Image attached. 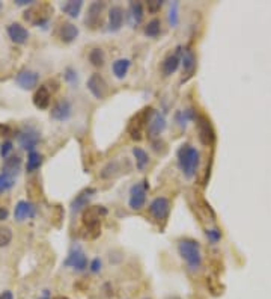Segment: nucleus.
<instances>
[{"instance_id":"39448f33","label":"nucleus","mask_w":271,"mask_h":299,"mask_svg":"<svg viewBox=\"0 0 271 299\" xmlns=\"http://www.w3.org/2000/svg\"><path fill=\"white\" fill-rule=\"evenodd\" d=\"M63 266L71 268L77 272H83L88 269V257L80 247H74L70 251V254H68L66 260L63 262Z\"/></svg>"},{"instance_id":"6e6552de","label":"nucleus","mask_w":271,"mask_h":299,"mask_svg":"<svg viewBox=\"0 0 271 299\" xmlns=\"http://www.w3.org/2000/svg\"><path fill=\"white\" fill-rule=\"evenodd\" d=\"M73 113V104L70 100H59L50 110V116L53 119H56V121H66V119H70Z\"/></svg>"},{"instance_id":"5701e85b","label":"nucleus","mask_w":271,"mask_h":299,"mask_svg":"<svg viewBox=\"0 0 271 299\" xmlns=\"http://www.w3.org/2000/svg\"><path fill=\"white\" fill-rule=\"evenodd\" d=\"M82 8H83L82 0H70V2L62 5V12H65L68 17H71V18H77Z\"/></svg>"},{"instance_id":"7c9ffc66","label":"nucleus","mask_w":271,"mask_h":299,"mask_svg":"<svg viewBox=\"0 0 271 299\" xmlns=\"http://www.w3.org/2000/svg\"><path fill=\"white\" fill-rule=\"evenodd\" d=\"M194 118H196V115L193 113V110H191V109H187V110H179V112L176 113V123H178L181 127H184V129H185L187 123L190 121V119H194Z\"/></svg>"},{"instance_id":"4468645a","label":"nucleus","mask_w":271,"mask_h":299,"mask_svg":"<svg viewBox=\"0 0 271 299\" xmlns=\"http://www.w3.org/2000/svg\"><path fill=\"white\" fill-rule=\"evenodd\" d=\"M166 129V118L160 112H154L148 123V136L158 138Z\"/></svg>"},{"instance_id":"b1692460","label":"nucleus","mask_w":271,"mask_h":299,"mask_svg":"<svg viewBox=\"0 0 271 299\" xmlns=\"http://www.w3.org/2000/svg\"><path fill=\"white\" fill-rule=\"evenodd\" d=\"M130 65H131L130 59H124V57L122 59H116V61L113 62V65H112L115 77L116 79H124L127 76L128 70H130Z\"/></svg>"},{"instance_id":"f03ea898","label":"nucleus","mask_w":271,"mask_h":299,"mask_svg":"<svg viewBox=\"0 0 271 299\" xmlns=\"http://www.w3.org/2000/svg\"><path fill=\"white\" fill-rule=\"evenodd\" d=\"M178 253L191 271H196L200 268L202 254H200V245L196 241L182 239V241L178 242Z\"/></svg>"},{"instance_id":"aec40b11","label":"nucleus","mask_w":271,"mask_h":299,"mask_svg":"<svg viewBox=\"0 0 271 299\" xmlns=\"http://www.w3.org/2000/svg\"><path fill=\"white\" fill-rule=\"evenodd\" d=\"M181 62H182V67H184V73H185V80L188 77L193 76L194 70H196V57L193 54V51L190 48H184V51L181 53Z\"/></svg>"},{"instance_id":"79ce46f5","label":"nucleus","mask_w":271,"mask_h":299,"mask_svg":"<svg viewBox=\"0 0 271 299\" xmlns=\"http://www.w3.org/2000/svg\"><path fill=\"white\" fill-rule=\"evenodd\" d=\"M15 3L18 6H27V5H32L33 0H15Z\"/></svg>"},{"instance_id":"a19ab883","label":"nucleus","mask_w":271,"mask_h":299,"mask_svg":"<svg viewBox=\"0 0 271 299\" xmlns=\"http://www.w3.org/2000/svg\"><path fill=\"white\" fill-rule=\"evenodd\" d=\"M8 216H9V212L3 207H0V221H6Z\"/></svg>"},{"instance_id":"c85d7f7f","label":"nucleus","mask_w":271,"mask_h":299,"mask_svg":"<svg viewBox=\"0 0 271 299\" xmlns=\"http://www.w3.org/2000/svg\"><path fill=\"white\" fill-rule=\"evenodd\" d=\"M14 185H15V178H14V175L6 174V172H2V174H0V194L9 191Z\"/></svg>"},{"instance_id":"72a5a7b5","label":"nucleus","mask_w":271,"mask_h":299,"mask_svg":"<svg viewBox=\"0 0 271 299\" xmlns=\"http://www.w3.org/2000/svg\"><path fill=\"white\" fill-rule=\"evenodd\" d=\"M167 18H169V24H170L172 27H176V24H178V21H179V17H178V3H176V2L172 3V6H170V9H169Z\"/></svg>"},{"instance_id":"2eb2a0df","label":"nucleus","mask_w":271,"mask_h":299,"mask_svg":"<svg viewBox=\"0 0 271 299\" xmlns=\"http://www.w3.org/2000/svg\"><path fill=\"white\" fill-rule=\"evenodd\" d=\"M106 215H107V210L103 206H94V207H89L85 212L83 222H85L86 227H97V225H100L101 216H106Z\"/></svg>"},{"instance_id":"dca6fc26","label":"nucleus","mask_w":271,"mask_h":299,"mask_svg":"<svg viewBox=\"0 0 271 299\" xmlns=\"http://www.w3.org/2000/svg\"><path fill=\"white\" fill-rule=\"evenodd\" d=\"M6 32L9 35V38L15 42V44H24L29 39V30L21 26L20 23H11L6 27Z\"/></svg>"},{"instance_id":"423d86ee","label":"nucleus","mask_w":271,"mask_h":299,"mask_svg":"<svg viewBox=\"0 0 271 299\" xmlns=\"http://www.w3.org/2000/svg\"><path fill=\"white\" fill-rule=\"evenodd\" d=\"M17 139H18L20 147H21L23 150H26V151L30 153V151H35V147L39 144L41 135H39L33 127H24V129L18 133Z\"/></svg>"},{"instance_id":"6ab92c4d","label":"nucleus","mask_w":271,"mask_h":299,"mask_svg":"<svg viewBox=\"0 0 271 299\" xmlns=\"http://www.w3.org/2000/svg\"><path fill=\"white\" fill-rule=\"evenodd\" d=\"M50 100H51V94H50L48 88L44 85L39 86L33 94V104L41 110H45L50 106Z\"/></svg>"},{"instance_id":"58836bf2","label":"nucleus","mask_w":271,"mask_h":299,"mask_svg":"<svg viewBox=\"0 0 271 299\" xmlns=\"http://www.w3.org/2000/svg\"><path fill=\"white\" fill-rule=\"evenodd\" d=\"M101 260L100 259H94L92 262H91V265H89V269H91V272L92 274H98L100 271H101Z\"/></svg>"},{"instance_id":"4c0bfd02","label":"nucleus","mask_w":271,"mask_h":299,"mask_svg":"<svg viewBox=\"0 0 271 299\" xmlns=\"http://www.w3.org/2000/svg\"><path fill=\"white\" fill-rule=\"evenodd\" d=\"M163 6V2H158V0H152V2H148V11L155 14L157 11H160V8Z\"/></svg>"},{"instance_id":"a878e982","label":"nucleus","mask_w":271,"mask_h":299,"mask_svg":"<svg viewBox=\"0 0 271 299\" xmlns=\"http://www.w3.org/2000/svg\"><path fill=\"white\" fill-rule=\"evenodd\" d=\"M133 154H134V159H136V166H137L139 171H143L149 162V156L145 150H142L140 147H134L133 148Z\"/></svg>"},{"instance_id":"412c9836","label":"nucleus","mask_w":271,"mask_h":299,"mask_svg":"<svg viewBox=\"0 0 271 299\" xmlns=\"http://www.w3.org/2000/svg\"><path fill=\"white\" fill-rule=\"evenodd\" d=\"M124 21V9L121 6H112L109 11V30L118 32Z\"/></svg>"},{"instance_id":"2f4dec72","label":"nucleus","mask_w":271,"mask_h":299,"mask_svg":"<svg viewBox=\"0 0 271 299\" xmlns=\"http://www.w3.org/2000/svg\"><path fill=\"white\" fill-rule=\"evenodd\" d=\"M160 26H161L160 20H158V18H152V20L146 24V27H145V35L149 36V38H155V36L160 33V29H161Z\"/></svg>"},{"instance_id":"ddd939ff","label":"nucleus","mask_w":271,"mask_h":299,"mask_svg":"<svg viewBox=\"0 0 271 299\" xmlns=\"http://www.w3.org/2000/svg\"><path fill=\"white\" fill-rule=\"evenodd\" d=\"M181 53H182V48L178 47L175 53H170L169 56H166V59H164L163 64H161V71H163V74L166 77L172 76L178 70V67L181 64Z\"/></svg>"},{"instance_id":"c03bdc74","label":"nucleus","mask_w":271,"mask_h":299,"mask_svg":"<svg viewBox=\"0 0 271 299\" xmlns=\"http://www.w3.org/2000/svg\"><path fill=\"white\" fill-rule=\"evenodd\" d=\"M56 299H68V298H63V296H59V298H56Z\"/></svg>"},{"instance_id":"1a4fd4ad","label":"nucleus","mask_w":271,"mask_h":299,"mask_svg":"<svg viewBox=\"0 0 271 299\" xmlns=\"http://www.w3.org/2000/svg\"><path fill=\"white\" fill-rule=\"evenodd\" d=\"M149 212L151 215L160 222V221H166L167 216H169V212H170V203L167 198L164 197H158L155 198L151 206H149Z\"/></svg>"},{"instance_id":"c9c22d12","label":"nucleus","mask_w":271,"mask_h":299,"mask_svg":"<svg viewBox=\"0 0 271 299\" xmlns=\"http://www.w3.org/2000/svg\"><path fill=\"white\" fill-rule=\"evenodd\" d=\"M65 79H66V82H70L71 85H77V73L73 68H66L65 70Z\"/></svg>"},{"instance_id":"37998d69","label":"nucleus","mask_w":271,"mask_h":299,"mask_svg":"<svg viewBox=\"0 0 271 299\" xmlns=\"http://www.w3.org/2000/svg\"><path fill=\"white\" fill-rule=\"evenodd\" d=\"M39 299H50V298H48V290H44V295H42Z\"/></svg>"},{"instance_id":"20e7f679","label":"nucleus","mask_w":271,"mask_h":299,"mask_svg":"<svg viewBox=\"0 0 271 299\" xmlns=\"http://www.w3.org/2000/svg\"><path fill=\"white\" fill-rule=\"evenodd\" d=\"M149 189V185L146 182L136 183L130 189V198H128V206L133 210H140L145 207L146 203V192Z\"/></svg>"},{"instance_id":"4be33fe9","label":"nucleus","mask_w":271,"mask_h":299,"mask_svg":"<svg viewBox=\"0 0 271 299\" xmlns=\"http://www.w3.org/2000/svg\"><path fill=\"white\" fill-rule=\"evenodd\" d=\"M59 36L63 42L70 44L79 36V27L74 26L73 23H63L59 29Z\"/></svg>"},{"instance_id":"7ed1b4c3","label":"nucleus","mask_w":271,"mask_h":299,"mask_svg":"<svg viewBox=\"0 0 271 299\" xmlns=\"http://www.w3.org/2000/svg\"><path fill=\"white\" fill-rule=\"evenodd\" d=\"M152 113H154V110L151 107L149 109H143L142 112H139L131 119V123L128 126V133H130L131 139H134V141H140L142 139L143 127H145V124L148 126Z\"/></svg>"},{"instance_id":"f257e3e1","label":"nucleus","mask_w":271,"mask_h":299,"mask_svg":"<svg viewBox=\"0 0 271 299\" xmlns=\"http://www.w3.org/2000/svg\"><path fill=\"white\" fill-rule=\"evenodd\" d=\"M176 159H178V166H179L182 175L185 178H193L199 168V162H200L199 150L188 144H184L179 147V150L176 153Z\"/></svg>"},{"instance_id":"cd10ccee","label":"nucleus","mask_w":271,"mask_h":299,"mask_svg":"<svg viewBox=\"0 0 271 299\" xmlns=\"http://www.w3.org/2000/svg\"><path fill=\"white\" fill-rule=\"evenodd\" d=\"M20 166H21V157L20 156L8 157V159H5V163H3V172L14 175V174L18 172Z\"/></svg>"},{"instance_id":"e433bc0d","label":"nucleus","mask_w":271,"mask_h":299,"mask_svg":"<svg viewBox=\"0 0 271 299\" xmlns=\"http://www.w3.org/2000/svg\"><path fill=\"white\" fill-rule=\"evenodd\" d=\"M207 237L210 239V241H211L213 244H216V242H219L220 239H222V233H220V230H217V228L208 230V231H207Z\"/></svg>"},{"instance_id":"a18cd8bd","label":"nucleus","mask_w":271,"mask_h":299,"mask_svg":"<svg viewBox=\"0 0 271 299\" xmlns=\"http://www.w3.org/2000/svg\"><path fill=\"white\" fill-rule=\"evenodd\" d=\"M169 299H181V298H176V296H173V298H169Z\"/></svg>"},{"instance_id":"9b49d317","label":"nucleus","mask_w":271,"mask_h":299,"mask_svg":"<svg viewBox=\"0 0 271 299\" xmlns=\"http://www.w3.org/2000/svg\"><path fill=\"white\" fill-rule=\"evenodd\" d=\"M197 132H199V139L203 145H211L214 142V130L205 116L197 118Z\"/></svg>"},{"instance_id":"393cba45","label":"nucleus","mask_w":271,"mask_h":299,"mask_svg":"<svg viewBox=\"0 0 271 299\" xmlns=\"http://www.w3.org/2000/svg\"><path fill=\"white\" fill-rule=\"evenodd\" d=\"M130 18H131V24L137 26L142 23L143 20V6L140 2H131L130 3Z\"/></svg>"},{"instance_id":"bb28decb","label":"nucleus","mask_w":271,"mask_h":299,"mask_svg":"<svg viewBox=\"0 0 271 299\" xmlns=\"http://www.w3.org/2000/svg\"><path fill=\"white\" fill-rule=\"evenodd\" d=\"M42 160H44L42 154H39L38 151H30L27 154V163H26L27 172H35L36 169H39L42 165Z\"/></svg>"},{"instance_id":"473e14b6","label":"nucleus","mask_w":271,"mask_h":299,"mask_svg":"<svg viewBox=\"0 0 271 299\" xmlns=\"http://www.w3.org/2000/svg\"><path fill=\"white\" fill-rule=\"evenodd\" d=\"M12 241V231L8 227L0 225V248H5Z\"/></svg>"},{"instance_id":"0eeeda50","label":"nucleus","mask_w":271,"mask_h":299,"mask_svg":"<svg viewBox=\"0 0 271 299\" xmlns=\"http://www.w3.org/2000/svg\"><path fill=\"white\" fill-rule=\"evenodd\" d=\"M88 89L91 91V94L98 98V100H103L107 97L109 94V86H107V82L103 79V76H100L98 73H94L89 79H88Z\"/></svg>"},{"instance_id":"49530a36","label":"nucleus","mask_w":271,"mask_h":299,"mask_svg":"<svg viewBox=\"0 0 271 299\" xmlns=\"http://www.w3.org/2000/svg\"><path fill=\"white\" fill-rule=\"evenodd\" d=\"M0 6H2V3H0Z\"/></svg>"},{"instance_id":"9d476101","label":"nucleus","mask_w":271,"mask_h":299,"mask_svg":"<svg viewBox=\"0 0 271 299\" xmlns=\"http://www.w3.org/2000/svg\"><path fill=\"white\" fill-rule=\"evenodd\" d=\"M38 80H39V74L36 71H32V70H21L17 76H15V83L21 88V89H26V91H30L33 89L36 85H38Z\"/></svg>"},{"instance_id":"ea45409f","label":"nucleus","mask_w":271,"mask_h":299,"mask_svg":"<svg viewBox=\"0 0 271 299\" xmlns=\"http://www.w3.org/2000/svg\"><path fill=\"white\" fill-rule=\"evenodd\" d=\"M0 299H14V295L11 290H5L3 293H0Z\"/></svg>"},{"instance_id":"f3484780","label":"nucleus","mask_w":271,"mask_h":299,"mask_svg":"<svg viewBox=\"0 0 271 299\" xmlns=\"http://www.w3.org/2000/svg\"><path fill=\"white\" fill-rule=\"evenodd\" d=\"M95 194H97V191H95L94 188H88V189L82 191V192L74 198V201L71 203V212H73V213H79L80 210L86 209L89 200H91Z\"/></svg>"},{"instance_id":"a211bd4d","label":"nucleus","mask_w":271,"mask_h":299,"mask_svg":"<svg viewBox=\"0 0 271 299\" xmlns=\"http://www.w3.org/2000/svg\"><path fill=\"white\" fill-rule=\"evenodd\" d=\"M103 9H104V5H103V3H100V2L91 3L89 8H88V14H86L85 23H86L89 27L95 29V27L101 23V12H103Z\"/></svg>"},{"instance_id":"f8f14e48","label":"nucleus","mask_w":271,"mask_h":299,"mask_svg":"<svg viewBox=\"0 0 271 299\" xmlns=\"http://www.w3.org/2000/svg\"><path fill=\"white\" fill-rule=\"evenodd\" d=\"M36 216V207L30 201H18L15 209H14V218L18 222L32 219Z\"/></svg>"},{"instance_id":"c756f323","label":"nucleus","mask_w":271,"mask_h":299,"mask_svg":"<svg viewBox=\"0 0 271 299\" xmlns=\"http://www.w3.org/2000/svg\"><path fill=\"white\" fill-rule=\"evenodd\" d=\"M89 61L94 67H103L104 65V51L101 48H92L89 51Z\"/></svg>"},{"instance_id":"f704fd0d","label":"nucleus","mask_w":271,"mask_h":299,"mask_svg":"<svg viewBox=\"0 0 271 299\" xmlns=\"http://www.w3.org/2000/svg\"><path fill=\"white\" fill-rule=\"evenodd\" d=\"M12 142L11 141H5L3 144H2V147H0V156H2L3 159H8L9 157V154H11V151H12Z\"/></svg>"}]
</instances>
